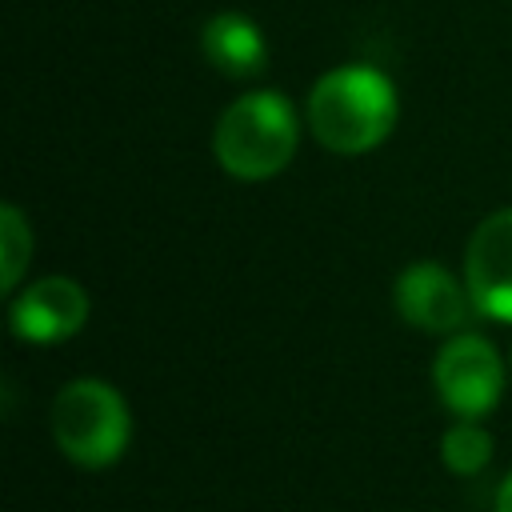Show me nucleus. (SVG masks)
Wrapping results in <instances>:
<instances>
[{"label": "nucleus", "instance_id": "2", "mask_svg": "<svg viewBox=\"0 0 512 512\" xmlns=\"http://www.w3.org/2000/svg\"><path fill=\"white\" fill-rule=\"evenodd\" d=\"M296 140H300V128H296L292 104L280 92L260 88V92L232 100L220 112L216 132H212V152L228 176L268 180L288 168Z\"/></svg>", "mask_w": 512, "mask_h": 512}, {"label": "nucleus", "instance_id": "4", "mask_svg": "<svg viewBox=\"0 0 512 512\" xmlns=\"http://www.w3.org/2000/svg\"><path fill=\"white\" fill-rule=\"evenodd\" d=\"M432 380L448 412H456L460 420H480L484 412L496 408L504 392V360L492 348V340L476 332H460L436 352Z\"/></svg>", "mask_w": 512, "mask_h": 512}, {"label": "nucleus", "instance_id": "11", "mask_svg": "<svg viewBox=\"0 0 512 512\" xmlns=\"http://www.w3.org/2000/svg\"><path fill=\"white\" fill-rule=\"evenodd\" d=\"M496 512H512V476H504V484L496 492Z\"/></svg>", "mask_w": 512, "mask_h": 512}, {"label": "nucleus", "instance_id": "7", "mask_svg": "<svg viewBox=\"0 0 512 512\" xmlns=\"http://www.w3.org/2000/svg\"><path fill=\"white\" fill-rule=\"evenodd\" d=\"M88 292L72 276H44L12 300V332L28 344H56L84 328Z\"/></svg>", "mask_w": 512, "mask_h": 512}, {"label": "nucleus", "instance_id": "10", "mask_svg": "<svg viewBox=\"0 0 512 512\" xmlns=\"http://www.w3.org/2000/svg\"><path fill=\"white\" fill-rule=\"evenodd\" d=\"M32 256V228L16 204L0 208V284L16 288Z\"/></svg>", "mask_w": 512, "mask_h": 512}, {"label": "nucleus", "instance_id": "1", "mask_svg": "<svg viewBox=\"0 0 512 512\" xmlns=\"http://www.w3.org/2000/svg\"><path fill=\"white\" fill-rule=\"evenodd\" d=\"M396 112V84L368 64H340L308 92V128L336 156H360L384 144Z\"/></svg>", "mask_w": 512, "mask_h": 512}, {"label": "nucleus", "instance_id": "5", "mask_svg": "<svg viewBox=\"0 0 512 512\" xmlns=\"http://www.w3.org/2000/svg\"><path fill=\"white\" fill-rule=\"evenodd\" d=\"M464 284L476 312L512 324V208L492 212L468 236Z\"/></svg>", "mask_w": 512, "mask_h": 512}, {"label": "nucleus", "instance_id": "8", "mask_svg": "<svg viewBox=\"0 0 512 512\" xmlns=\"http://www.w3.org/2000/svg\"><path fill=\"white\" fill-rule=\"evenodd\" d=\"M200 48L208 64L224 76H256L268 64L264 32L244 12H216L200 32Z\"/></svg>", "mask_w": 512, "mask_h": 512}, {"label": "nucleus", "instance_id": "6", "mask_svg": "<svg viewBox=\"0 0 512 512\" xmlns=\"http://www.w3.org/2000/svg\"><path fill=\"white\" fill-rule=\"evenodd\" d=\"M396 312L420 332H460L476 312L468 284H460L448 268L420 260L408 264L396 280Z\"/></svg>", "mask_w": 512, "mask_h": 512}, {"label": "nucleus", "instance_id": "3", "mask_svg": "<svg viewBox=\"0 0 512 512\" xmlns=\"http://www.w3.org/2000/svg\"><path fill=\"white\" fill-rule=\"evenodd\" d=\"M132 436L124 396L104 380H72L52 400V440L80 468H108Z\"/></svg>", "mask_w": 512, "mask_h": 512}, {"label": "nucleus", "instance_id": "9", "mask_svg": "<svg viewBox=\"0 0 512 512\" xmlns=\"http://www.w3.org/2000/svg\"><path fill=\"white\" fill-rule=\"evenodd\" d=\"M440 460L448 464V472L456 476H476L488 468L492 460V436L476 424V420H460L444 432L440 440Z\"/></svg>", "mask_w": 512, "mask_h": 512}]
</instances>
